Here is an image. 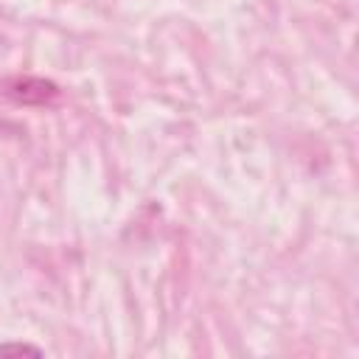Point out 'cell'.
Returning <instances> with one entry per match:
<instances>
[{
    "label": "cell",
    "mask_w": 359,
    "mask_h": 359,
    "mask_svg": "<svg viewBox=\"0 0 359 359\" xmlns=\"http://www.w3.org/2000/svg\"><path fill=\"white\" fill-rule=\"evenodd\" d=\"M8 95L22 101V104H48L59 95V87L53 81H45V79L25 76V79H14L8 84Z\"/></svg>",
    "instance_id": "obj_1"
},
{
    "label": "cell",
    "mask_w": 359,
    "mask_h": 359,
    "mask_svg": "<svg viewBox=\"0 0 359 359\" xmlns=\"http://www.w3.org/2000/svg\"><path fill=\"white\" fill-rule=\"evenodd\" d=\"M0 353H39V348L25 345V342H3L0 345Z\"/></svg>",
    "instance_id": "obj_2"
}]
</instances>
